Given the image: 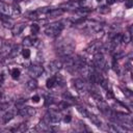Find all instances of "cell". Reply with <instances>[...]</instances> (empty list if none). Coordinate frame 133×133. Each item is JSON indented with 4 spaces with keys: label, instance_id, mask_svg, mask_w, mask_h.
<instances>
[{
    "label": "cell",
    "instance_id": "6da1fadb",
    "mask_svg": "<svg viewBox=\"0 0 133 133\" xmlns=\"http://www.w3.org/2000/svg\"><path fill=\"white\" fill-rule=\"evenodd\" d=\"M74 50L75 44L71 38H61L56 43V53L62 58L73 55Z\"/></svg>",
    "mask_w": 133,
    "mask_h": 133
},
{
    "label": "cell",
    "instance_id": "7a4b0ae2",
    "mask_svg": "<svg viewBox=\"0 0 133 133\" xmlns=\"http://www.w3.org/2000/svg\"><path fill=\"white\" fill-rule=\"evenodd\" d=\"M65 22L64 21H58V22H54L49 24L46 28H45V34L51 37H56L60 34V32L63 30V28L65 27Z\"/></svg>",
    "mask_w": 133,
    "mask_h": 133
},
{
    "label": "cell",
    "instance_id": "3957f363",
    "mask_svg": "<svg viewBox=\"0 0 133 133\" xmlns=\"http://www.w3.org/2000/svg\"><path fill=\"white\" fill-rule=\"evenodd\" d=\"M91 65L96 70H103V71H105L107 69V62H106V59L104 58V54L102 52H97V53L94 54Z\"/></svg>",
    "mask_w": 133,
    "mask_h": 133
},
{
    "label": "cell",
    "instance_id": "277c9868",
    "mask_svg": "<svg viewBox=\"0 0 133 133\" xmlns=\"http://www.w3.org/2000/svg\"><path fill=\"white\" fill-rule=\"evenodd\" d=\"M44 121H45L46 123H48L49 125H50V124H58V123L60 122V115H59L56 111H54V110H49V111L45 114Z\"/></svg>",
    "mask_w": 133,
    "mask_h": 133
},
{
    "label": "cell",
    "instance_id": "5b68a950",
    "mask_svg": "<svg viewBox=\"0 0 133 133\" xmlns=\"http://www.w3.org/2000/svg\"><path fill=\"white\" fill-rule=\"evenodd\" d=\"M74 83V87L76 88V90L80 94H86L88 91V87H87V84L86 82L84 81V79H81V78H77L73 81Z\"/></svg>",
    "mask_w": 133,
    "mask_h": 133
},
{
    "label": "cell",
    "instance_id": "8992f818",
    "mask_svg": "<svg viewBox=\"0 0 133 133\" xmlns=\"http://www.w3.org/2000/svg\"><path fill=\"white\" fill-rule=\"evenodd\" d=\"M35 112H36L35 109L33 107H30V106H23V107L17 109V114L20 116H23V117L33 116L35 114Z\"/></svg>",
    "mask_w": 133,
    "mask_h": 133
},
{
    "label": "cell",
    "instance_id": "52a82bcc",
    "mask_svg": "<svg viewBox=\"0 0 133 133\" xmlns=\"http://www.w3.org/2000/svg\"><path fill=\"white\" fill-rule=\"evenodd\" d=\"M44 72V68L41 64H31L28 66V74L31 78H37L39 77Z\"/></svg>",
    "mask_w": 133,
    "mask_h": 133
},
{
    "label": "cell",
    "instance_id": "ba28073f",
    "mask_svg": "<svg viewBox=\"0 0 133 133\" xmlns=\"http://www.w3.org/2000/svg\"><path fill=\"white\" fill-rule=\"evenodd\" d=\"M62 66H63V65H62V62H61L60 60H52V61H50V62L48 63L47 70H48V72H50L51 74H56V73H58V72L61 70Z\"/></svg>",
    "mask_w": 133,
    "mask_h": 133
},
{
    "label": "cell",
    "instance_id": "9c48e42d",
    "mask_svg": "<svg viewBox=\"0 0 133 133\" xmlns=\"http://www.w3.org/2000/svg\"><path fill=\"white\" fill-rule=\"evenodd\" d=\"M102 45H103V44H102L100 41H95V42H92L91 44H89L88 47H87L85 50H86V52L89 53V54H95V53L101 51Z\"/></svg>",
    "mask_w": 133,
    "mask_h": 133
},
{
    "label": "cell",
    "instance_id": "30bf717a",
    "mask_svg": "<svg viewBox=\"0 0 133 133\" xmlns=\"http://www.w3.org/2000/svg\"><path fill=\"white\" fill-rule=\"evenodd\" d=\"M12 45H10L9 43H3L0 47V56L3 57V58H6V57H9L10 53H11V50H12Z\"/></svg>",
    "mask_w": 133,
    "mask_h": 133
},
{
    "label": "cell",
    "instance_id": "8fae6325",
    "mask_svg": "<svg viewBox=\"0 0 133 133\" xmlns=\"http://www.w3.org/2000/svg\"><path fill=\"white\" fill-rule=\"evenodd\" d=\"M79 7H81V3H80V1H76V0H71V1L62 3L60 5V8H62L63 10H65V9H76L77 10Z\"/></svg>",
    "mask_w": 133,
    "mask_h": 133
},
{
    "label": "cell",
    "instance_id": "7c38bea8",
    "mask_svg": "<svg viewBox=\"0 0 133 133\" xmlns=\"http://www.w3.org/2000/svg\"><path fill=\"white\" fill-rule=\"evenodd\" d=\"M39 44V41L35 37H32V36H26L24 39H23V46L25 48H29V47H36L37 45Z\"/></svg>",
    "mask_w": 133,
    "mask_h": 133
},
{
    "label": "cell",
    "instance_id": "4fadbf2b",
    "mask_svg": "<svg viewBox=\"0 0 133 133\" xmlns=\"http://www.w3.org/2000/svg\"><path fill=\"white\" fill-rule=\"evenodd\" d=\"M35 130L38 131V132H50L52 131V128H51V125H49L48 123H46L44 119L42 122H39L36 127H35Z\"/></svg>",
    "mask_w": 133,
    "mask_h": 133
},
{
    "label": "cell",
    "instance_id": "5bb4252c",
    "mask_svg": "<svg viewBox=\"0 0 133 133\" xmlns=\"http://www.w3.org/2000/svg\"><path fill=\"white\" fill-rule=\"evenodd\" d=\"M26 27V24L25 23H18V24H14L12 28H11V32H12V35L17 36L19 34H21L23 32V30L25 29Z\"/></svg>",
    "mask_w": 133,
    "mask_h": 133
},
{
    "label": "cell",
    "instance_id": "9a60e30c",
    "mask_svg": "<svg viewBox=\"0 0 133 133\" xmlns=\"http://www.w3.org/2000/svg\"><path fill=\"white\" fill-rule=\"evenodd\" d=\"M131 39H132V26L129 27V30L127 32L122 34V44L128 45L131 42Z\"/></svg>",
    "mask_w": 133,
    "mask_h": 133
},
{
    "label": "cell",
    "instance_id": "2e32d148",
    "mask_svg": "<svg viewBox=\"0 0 133 133\" xmlns=\"http://www.w3.org/2000/svg\"><path fill=\"white\" fill-rule=\"evenodd\" d=\"M0 19H1L2 25H3L5 28H12L14 24H12L11 20L8 18V16H6V15H3V14H0Z\"/></svg>",
    "mask_w": 133,
    "mask_h": 133
},
{
    "label": "cell",
    "instance_id": "e0dca14e",
    "mask_svg": "<svg viewBox=\"0 0 133 133\" xmlns=\"http://www.w3.org/2000/svg\"><path fill=\"white\" fill-rule=\"evenodd\" d=\"M16 114H17V110H8V111H6V112L3 114V116H2L3 123H4V124L8 123L9 121H11V119L15 117Z\"/></svg>",
    "mask_w": 133,
    "mask_h": 133
},
{
    "label": "cell",
    "instance_id": "ac0fdd59",
    "mask_svg": "<svg viewBox=\"0 0 133 133\" xmlns=\"http://www.w3.org/2000/svg\"><path fill=\"white\" fill-rule=\"evenodd\" d=\"M0 14L10 16V6L3 1H0Z\"/></svg>",
    "mask_w": 133,
    "mask_h": 133
},
{
    "label": "cell",
    "instance_id": "d6986e66",
    "mask_svg": "<svg viewBox=\"0 0 133 133\" xmlns=\"http://www.w3.org/2000/svg\"><path fill=\"white\" fill-rule=\"evenodd\" d=\"M64 12V10L62 8H51L48 14H47V17H58V16H61L62 14Z\"/></svg>",
    "mask_w": 133,
    "mask_h": 133
},
{
    "label": "cell",
    "instance_id": "ffe728a7",
    "mask_svg": "<svg viewBox=\"0 0 133 133\" xmlns=\"http://www.w3.org/2000/svg\"><path fill=\"white\" fill-rule=\"evenodd\" d=\"M26 88H27L28 90H31V91L37 88V81L35 80V78H31V79H29V80L27 81V83H26Z\"/></svg>",
    "mask_w": 133,
    "mask_h": 133
},
{
    "label": "cell",
    "instance_id": "44dd1931",
    "mask_svg": "<svg viewBox=\"0 0 133 133\" xmlns=\"http://www.w3.org/2000/svg\"><path fill=\"white\" fill-rule=\"evenodd\" d=\"M57 84V76L55 75V76H52V77H50V78H48L47 79V81H46V86H47V88H53L55 85Z\"/></svg>",
    "mask_w": 133,
    "mask_h": 133
},
{
    "label": "cell",
    "instance_id": "7402d4cb",
    "mask_svg": "<svg viewBox=\"0 0 133 133\" xmlns=\"http://www.w3.org/2000/svg\"><path fill=\"white\" fill-rule=\"evenodd\" d=\"M88 118L90 119V122H91L95 126H97V127H102V122H101V119H100L97 115H95V114H92V113H89Z\"/></svg>",
    "mask_w": 133,
    "mask_h": 133
},
{
    "label": "cell",
    "instance_id": "603a6c76",
    "mask_svg": "<svg viewBox=\"0 0 133 133\" xmlns=\"http://www.w3.org/2000/svg\"><path fill=\"white\" fill-rule=\"evenodd\" d=\"M20 14H21L20 7H19L17 4H12V5L10 6V16H11L12 18H15V17H18Z\"/></svg>",
    "mask_w": 133,
    "mask_h": 133
},
{
    "label": "cell",
    "instance_id": "cb8c5ba5",
    "mask_svg": "<svg viewBox=\"0 0 133 133\" xmlns=\"http://www.w3.org/2000/svg\"><path fill=\"white\" fill-rule=\"evenodd\" d=\"M20 74H21V72H20V69H18V68H14L10 71V76L12 79H18L20 77Z\"/></svg>",
    "mask_w": 133,
    "mask_h": 133
},
{
    "label": "cell",
    "instance_id": "d4e9b609",
    "mask_svg": "<svg viewBox=\"0 0 133 133\" xmlns=\"http://www.w3.org/2000/svg\"><path fill=\"white\" fill-rule=\"evenodd\" d=\"M77 110L80 112V114L81 115H83L84 117H88V115H89V111L88 110H86L84 107H82V106H77Z\"/></svg>",
    "mask_w": 133,
    "mask_h": 133
},
{
    "label": "cell",
    "instance_id": "484cf974",
    "mask_svg": "<svg viewBox=\"0 0 133 133\" xmlns=\"http://www.w3.org/2000/svg\"><path fill=\"white\" fill-rule=\"evenodd\" d=\"M31 33L33 34V35H35V34H37L38 33V31H39V25L38 24H36V23H33L32 25H31Z\"/></svg>",
    "mask_w": 133,
    "mask_h": 133
},
{
    "label": "cell",
    "instance_id": "4316f807",
    "mask_svg": "<svg viewBox=\"0 0 133 133\" xmlns=\"http://www.w3.org/2000/svg\"><path fill=\"white\" fill-rule=\"evenodd\" d=\"M30 50L28 49V48H24L23 50H22V55H23V57L25 58V59H28L29 57H30Z\"/></svg>",
    "mask_w": 133,
    "mask_h": 133
},
{
    "label": "cell",
    "instance_id": "83f0119b",
    "mask_svg": "<svg viewBox=\"0 0 133 133\" xmlns=\"http://www.w3.org/2000/svg\"><path fill=\"white\" fill-rule=\"evenodd\" d=\"M98 11H99L100 14H108V12L110 11V8H109L108 6H100V7L98 8Z\"/></svg>",
    "mask_w": 133,
    "mask_h": 133
},
{
    "label": "cell",
    "instance_id": "f1b7e54d",
    "mask_svg": "<svg viewBox=\"0 0 133 133\" xmlns=\"http://www.w3.org/2000/svg\"><path fill=\"white\" fill-rule=\"evenodd\" d=\"M125 6L127 8H131L133 6V0H125Z\"/></svg>",
    "mask_w": 133,
    "mask_h": 133
},
{
    "label": "cell",
    "instance_id": "f546056e",
    "mask_svg": "<svg viewBox=\"0 0 133 133\" xmlns=\"http://www.w3.org/2000/svg\"><path fill=\"white\" fill-rule=\"evenodd\" d=\"M124 90V94L128 97V98H131L132 97V91L131 90H129V89H127V88H125V89H123Z\"/></svg>",
    "mask_w": 133,
    "mask_h": 133
},
{
    "label": "cell",
    "instance_id": "4dcf8cb0",
    "mask_svg": "<svg viewBox=\"0 0 133 133\" xmlns=\"http://www.w3.org/2000/svg\"><path fill=\"white\" fill-rule=\"evenodd\" d=\"M39 100H41V98H39V96H33L32 98H31V101L32 102H34V103H38L39 102Z\"/></svg>",
    "mask_w": 133,
    "mask_h": 133
},
{
    "label": "cell",
    "instance_id": "1f68e13d",
    "mask_svg": "<svg viewBox=\"0 0 133 133\" xmlns=\"http://www.w3.org/2000/svg\"><path fill=\"white\" fill-rule=\"evenodd\" d=\"M71 119H72V116H71L70 114L64 115V117H63V121H64L65 123H70V122H71Z\"/></svg>",
    "mask_w": 133,
    "mask_h": 133
},
{
    "label": "cell",
    "instance_id": "d6a6232c",
    "mask_svg": "<svg viewBox=\"0 0 133 133\" xmlns=\"http://www.w3.org/2000/svg\"><path fill=\"white\" fill-rule=\"evenodd\" d=\"M115 1L116 0H106V3H107V5H112L115 3Z\"/></svg>",
    "mask_w": 133,
    "mask_h": 133
},
{
    "label": "cell",
    "instance_id": "836d02e7",
    "mask_svg": "<svg viewBox=\"0 0 133 133\" xmlns=\"http://www.w3.org/2000/svg\"><path fill=\"white\" fill-rule=\"evenodd\" d=\"M2 92V88H1V86H0V94Z\"/></svg>",
    "mask_w": 133,
    "mask_h": 133
},
{
    "label": "cell",
    "instance_id": "e575fe53",
    "mask_svg": "<svg viewBox=\"0 0 133 133\" xmlns=\"http://www.w3.org/2000/svg\"><path fill=\"white\" fill-rule=\"evenodd\" d=\"M97 1H102V0H97Z\"/></svg>",
    "mask_w": 133,
    "mask_h": 133
}]
</instances>
